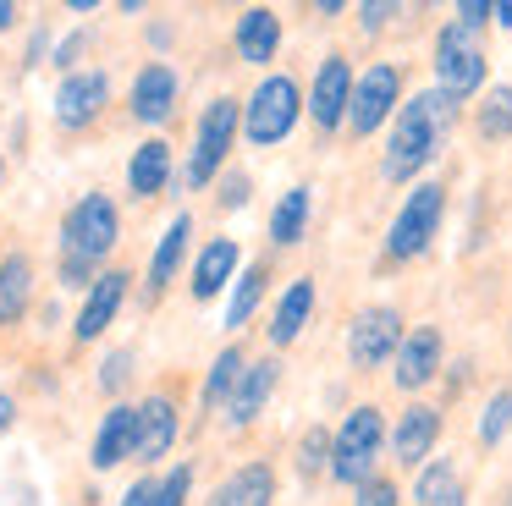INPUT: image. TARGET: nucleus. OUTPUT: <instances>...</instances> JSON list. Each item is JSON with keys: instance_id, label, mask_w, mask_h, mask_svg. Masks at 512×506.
Masks as SVG:
<instances>
[{"instance_id": "f257e3e1", "label": "nucleus", "mask_w": 512, "mask_h": 506, "mask_svg": "<svg viewBox=\"0 0 512 506\" xmlns=\"http://www.w3.org/2000/svg\"><path fill=\"white\" fill-rule=\"evenodd\" d=\"M452 121H457V99H446L441 88L413 94L408 105L391 116V138H386V154H380V176H386V182H413V176L441 154Z\"/></svg>"}, {"instance_id": "f03ea898", "label": "nucleus", "mask_w": 512, "mask_h": 506, "mask_svg": "<svg viewBox=\"0 0 512 506\" xmlns=\"http://www.w3.org/2000/svg\"><path fill=\"white\" fill-rule=\"evenodd\" d=\"M386 413L375 402H358L353 413L342 418V429L331 435V479L347 484V490H364L375 479V462L386 451Z\"/></svg>"}, {"instance_id": "7ed1b4c3", "label": "nucleus", "mask_w": 512, "mask_h": 506, "mask_svg": "<svg viewBox=\"0 0 512 506\" xmlns=\"http://www.w3.org/2000/svg\"><path fill=\"white\" fill-rule=\"evenodd\" d=\"M298 116H303L298 77L270 72L254 83V94H248V105H243V138L254 143V149H276V143L298 127Z\"/></svg>"}, {"instance_id": "20e7f679", "label": "nucleus", "mask_w": 512, "mask_h": 506, "mask_svg": "<svg viewBox=\"0 0 512 506\" xmlns=\"http://www.w3.org/2000/svg\"><path fill=\"white\" fill-rule=\"evenodd\" d=\"M441 220H446V187L441 182H419L408 187V198L397 204L391 215V231H386V259L391 264H408L441 237Z\"/></svg>"}, {"instance_id": "39448f33", "label": "nucleus", "mask_w": 512, "mask_h": 506, "mask_svg": "<svg viewBox=\"0 0 512 506\" xmlns=\"http://www.w3.org/2000/svg\"><path fill=\"white\" fill-rule=\"evenodd\" d=\"M435 88H441L446 99H457V105L485 88V44H479V33H468L463 22H446V28L435 33Z\"/></svg>"}, {"instance_id": "423d86ee", "label": "nucleus", "mask_w": 512, "mask_h": 506, "mask_svg": "<svg viewBox=\"0 0 512 506\" xmlns=\"http://www.w3.org/2000/svg\"><path fill=\"white\" fill-rule=\"evenodd\" d=\"M243 132V105L237 99H210V110L199 116V132H193V154H188V187H210L221 176L226 154H232V138Z\"/></svg>"}, {"instance_id": "0eeeda50", "label": "nucleus", "mask_w": 512, "mask_h": 506, "mask_svg": "<svg viewBox=\"0 0 512 506\" xmlns=\"http://www.w3.org/2000/svg\"><path fill=\"white\" fill-rule=\"evenodd\" d=\"M116 237H122V215H116V204L105 193L78 198L67 209V220H61V253H78L89 264H100L116 248Z\"/></svg>"}, {"instance_id": "6e6552de", "label": "nucleus", "mask_w": 512, "mask_h": 506, "mask_svg": "<svg viewBox=\"0 0 512 506\" xmlns=\"http://www.w3.org/2000/svg\"><path fill=\"white\" fill-rule=\"evenodd\" d=\"M397 99H402V66L397 61L364 66V72H358V88H353V110H347V132H353V138L380 132L402 110Z\"/></svg>"}, {"instance_id": "1a4fd4ad", "label": "nucleus", "mask_w": 512, "mask_h": 506, "mask_svg": "<svg viewBox=\"0 0 512 506\" xmlns=\"http://www.w3.org/2000/svg\"><path fill=\"white\" fill-rule=\"evenodd\" d=\"M402 336H408V330H402V314L391 303L358 308L353 325H347V363H353V369H380V363L397 358Z\"/></svg>"}, {"instance_id": "9d476101", "label": "nucleus", "mask_w": 512, "mask_h": 506, "mask_svg": "<svg viewBox=\"0 0 512 506\" xmlns=\"http://www.w3.org/2000/svg\"><path fill=\"white\" fill-rule=\"evenodd\" d=\"M353 88H358L353 61L331 50L320 61V72H314V83H309V116H314V127H320V132H342L347 127V110H353Z\"/></svg>"}, {"instance_id": "9b49d317", "label": "nucleus", "mask_w": 512, "mask_h": 506, "mask_svg": "<svg viewBox=\"0 0 512 506\" xmlns=\"http://www.w3.org/2000/svg\"><path fill=\"white\" fill-rule=\"evenodd\" d=\"M441 358H446V341L435 325H413L408 336H402L397 358H391V380H397V391H424V385L441 374Z\"/></svg>"}, {"instance_id": "f8f14e48", "label": "nucleus", "mask_w": 512, "mask_h": 506, "mask_svg": "<svg viewBox=\"0 0 512 506\" xmlns=\"http://www.w3.org/2000/svg\"><path fill=\"white\" fill-rule=\"evenodd\" d=\"M435 440H441V407L408 402L397 413V429H391V457H397V468H424Z\"/></svg>"}, {"instance_id": "ddd939ff", "label": "nucleus", "mask_w": 512, "mask_h": 506, "mask_svg": "<svg viewBox=\"0 0 512 506\" xmlns=\"http://www.w3.org/2000/svg\"><path fill=\"white\" fill-rule=\"evenodd\" d=\"M105 99H111V77L105 72H72V77H61V88H56V121L78 132L105 110Z\"/></svg>"}, {"instance_id": "4468645a", "label": "nucleus", "mask_w": 512, "mask_h": 506, "mask_svg": "<svg viewBox=\"0 0 512 506\" xmlns=\"http://www.w3.org/2000/svg\"><path fill=\"white\" fill-rule=\"evenodd\" d=\"M276 380H281V363L276 358H254V363H248L243 380H237V391H232V402H226V424H232V429L254 424V418L265 413V402L276 396Z\"/></svg>"}, {"instance_id": "2eb2a0df", "label": "nucleus", "mask_w": 512, "mask_h": 506, "mask_svg": "<svg viewBox=\"0 0 512 506\" xmlns=\"http://www.w3.org/2000/svg\"><path fill=\"white\" fill-rule=\"evenodd\" d=\"M127 281H133L127 270H105L100 281L89 286V297H83L78 319H72V336H78V341L105 336V325L116 319V308H122V297H127Z\"/></svg>"}, {"instance_id": "dca6fc26", "label": "nucleus", "mask_w": 512, "mask_h": 506, "mask_svg": "<svg viewBox=\"0 0 512 506\" xmlns=\"http://www.w3.org/2000/svg\"><path fill=\"white\" fill-rule=\"evenodd\" d=\"M177 446V402L171 396H144L138 402V462H160Z\"/></svg>"}, {"instance_id": "f3484780", "label": "nucleus", "mask_w": 512, "mask_h": 506, "mask_svg": "<svg viewBox=\"0 0 512 506\" xmlns=\"http://www.w3.org/2000/svg\"><path fill=\"white\" fill-rule=\"evenodd\" d=\"M177 72H171L166 61H149L144 72H138V83H133V116L138 121H149V127H160V121L177 110Z\"/></svg>"}, {"instance_id": "a211bd4d", "label": "nucleus", "mask_w": 512, "mask_h": 506, "mask_svg": "<svg viewBox=\"0 0 512 506\" xmlns=\"http://www.w3.org/2000/svg\"><path fill=\"white\" fill-rule=\"evenodd\" d=\"M276 50H281V17L270 6H248L237 17V55L248 66H265V61H276Z\"/></svg>"}, {"instance_id": "6ab92c4d", "label": "nucleus", "mask_w": 512, "mask_h": 506, "mask_svg": "<svg viewBox=\"0 0 512 506\" xmlns=\"http://www.w3.org/2000/svg\"><path fill=\"white\" fill-rule=\"evenodd\" d=\"M138 451V407L116 402L111 413H105L100 435H94V468H116V462H127Z\"/></svg>"}, {"instance_id": "aec40b11", "label": "nucleus", "mask_w": 512, "mask_h": 506, "mask_svg": "<svg viewBox=\"0 0 512 506\" xmlns=\"http://www.w3.org/2000/svg\"><path fill=\"white\" fill-rule=\"evenodd\" d=\"M270 501H276V468L270 462H248V468H237L215 490L210 506H270Z\"/></svg>"}, {"instance_id": "412c9836", "label": "nucleus", "mask_w": 512, "mask_h": 506, "mask_svg": "<svg viewBox=\"0 0 512 506\" xmlns=\"http://www.w3.org/2000/svg\"><path fill=\"white\" fill-rule=\"evenodd\" d=\"M309 314H314V281L303 275V281H292L287 292H281L276 314H270V341H276V347H292V341L303 336V325H309Z\"/></svg>"}, {"instance_id": "4be33fe9", "label": "nucleus", "mask_w": 512, "mask_h": 506, "mask_svg": "<svg viewBox=\"0 0 512 506\" xmlns=\"http://www.w3.org/2000/svg\"><path fill=\"white\" fill-rule=\"evenodd\" d=\"M34 297V259L28 253H6L0 259V325H17Z\"/></svg>"}, {"instance_id": "5701e85b", "label": "nucleus", "mask_w": 512, "mask_h": 506, "mask_svg": "<svg viewBox=\"0 0 512 506\" xmlns=\"http://www.w3.org/2000/svg\"><path fill=\"white\" fill-rule=\"evenodd\" d=\"M171 176V143L149 138L133 149V160H127V187H133V198H155L160 187H166Z\"/></svg>"}, {"instance_id": "b1692460", "label": "nucleus", "mask_w": 512, "mask_h": 506, "mask_svg": "<svg viewBox=\"0 0 512 506\" xmlns=\"http://www.w3.org/2000/svg\"><path fill=\"white\" fill-rule=\"evenodd\" d=\"M232 270H237V242L232 237H215L210 248L199 253V264H193V297H199V303L221 297V286L232 281Z\"/></svg>"}, {"instance_id": "393cba45", "label": "nucleus", "mask_w": 512, "mask_h": 506, "mask_svg": "<svg viewBox=\"0 0 512 506\" xmlns=\"http://www.w3.org/2000/svg\"><path fill=\"white\" fill-rule=\"evenodd\" d=\"M309 187H287V193L276 198V209H270V242L276 248H292V242H303V231H309Z\"/></svg>"}, {"instance_id": "a878e982", "label": "nucleus", "mask_w": 512, "mask_h": 506, "mask_svg": "<svg viewBox=\"0 0 512 506\" xmlns=\"http://www.w3.org/2000/svg\"><path fill=\"white\" fill-rule=\"evenodd\" d=\"M188 237H193V220H188V215H177V220L166 226V237H160L155 259H149V292H160V286L177 281L182 259H188Z\"/></svg>"}, {"instance_id": "bb28decb", "label": "nucleus", "mask_w": 512, "mask_h": 506, "mask_svg": "<svg viewBox=\"0 0 512 506\" xmlns=\"http://www.w3.org/2000/svg\"><path fill=\"white\" fill-rule=\"evenodd\" d=\"M474 132L485 143H507L512 138V83L485 88V99H479V110H474Z\"/></svg>"}, {"instance_id": "cd10ccee", "label": "nucleus", "mask_w": 512, "mask_h": 506, "mask_svg": "<svg viewBox=\"0 0 512 506\" xmlns=\"http://www.w3.org/2000/svg\"><path fill=\"white\" fill-rule=\"evenodd\" d=\"M265 281H270V264H265V259H259V264H248V270L237 275V286H232V303H226V325H232V330H243L248 319H254L259 297H265Z\"/></svg>"}, {"instance_id": "c85d7f7f", "label": "nucleus", "mask_w": 512, "mask_h": 506, "mask_svg": "<svg viewBox=\"0 0 512 506\" xmlns=\"http://www.w3.org/2000/svg\"><path fill=\"white\" fill-rule=\"evenodd\" d=\"M243 369H248L243 347H226L221 358L210 363V374H204V407H226V402H232V391H237V380H243Z\"/></svg>"}, {"instance_id": "c756f323", "label": "nucleus", "mask_w": 512, "mask_h": 506, "mask_svg": "<svg viewBox=\"0 0 512 506\" xmlns=\"http://www.w3.org/2000/svg\"><path fill=\"white\" fill-rule=\"evenodd\" d=\"M457 484H463V479H457L452 457H435V462H424L419 479H413V501H419V506H441Z\"/></svg>"}, {"instance_id": "7c9ffc66", "label": "nucleus", "mask_w": 512, "mask_h": 506, "mask_svg": "<svg viewBox=\"0 0 512 506\" xmlns=\"http://www.w3.org/2000/svg\"><path fill=\"white\" fill-rule=\"evenodd\" d=\"M479 446H501V440L512 435V385H501V391H490L485 413H479Z\"/></svg>"}, {"instance_id": "2f4dec72", "label": "nucleus", "mask_w": 512, "mask_h": 506, "mask_svg": "<svg viewBox=\"0 0 512 506\" xmlns=\"http://www.w3.org/2000/svg\"><path fill=\"white\" fill-rule=\"evenodd\" d=\"M298 473H303V479H314V473H331V435H325L320 424H314L309 435L298 440Z\"/></svg>"}, {"instance_id": "473e14b6", "label": "nucleus", "mask_w": 512, "mask_h": 506, "mask_svg": "<svg viewBox=\"0 0 512 506\" xmlns=\"http://www.w3.org/2000/svg\"><path fill=\"white\" fill-rule=\"evenodd\" d=\"M188 490H193V468L177 462V473H166V479L155 484V501L149 506H188Z\"/></svg>"}, {"instance_id": "72a5a7b5", "label": "nucleus", "mask_w": 512, "mask_h": 506, "mask_svg": "<svg viewBox=\"0 0 512 506\" xmlns=\"http://www.w3.org/2000/svg\"><path fill=\"white\" fill-rule=\"evenodd\" d=\"M94 281H100V275H94L89 259H78V253H61V286H72V292H89Z\"/></svg>"}, {"instance_id": "f704fd0d", "label": "nucleus", "mask_w": 512, "mask_h": 506, "mask_svg": "<svg viewBox=\"0 0 512 506\" xmlns=\"http://www.w3.org/2000/svg\"><path fill=\"white\" fill-rule=\"evenodd\" d=\"M490 17H496V6H490V0H463V6H452V22H463L468 33H485Z\"/></svg>"}, {"instance_id": "c9c22d12", "label": "nucleus", "mask_w": 512, "mask_h": 506, "mask_svg": "<svg viewBox=\"0 0 512 506\" xmlns=\"http://www.w3.org/2000/svg\"><path fill=\"white\" fill-rule=\"evenodd\" d=\"M402 495H397V484L391 479H369L364 490H353V506H397Z\"/></svg>"}, {"instance_id": "e433bc0d", "label": "nucleus", "mask_w": 512, "mask_h": 506, "mask_svg": "<svg viewBox=\"0 0 512 506\" xmlns=\"http://www.w3.org/2000/svg\"><path fill=\"white\" fill-rule=\"evenodd\" d=\"M391 17H397V6H391V0H369V6H358V28H364V33H380Z\"/></svg>"}, {"instance_id": "4c0bfd02", "label": "nucleus", "mask_w": 512, "mask_h": 506, "mask_svg": "<svg viewBox=\"0 0 512 506\" xmlns=\"http://www.w3.org/2000/svg\"><path fill=\"white\" fill-rule=\"evenodd\" d=\"M127 363H133V352H111V358H105V369H100V385L105 391H122V380H127Z\"/></svg>"}, {"instance_id": "58836bf2", "label": "nucleus", "mask_w": 512, "mask_h": 506, "mask_svg": "<svg viewBox=\"0 0 512 506\" xmlns=\"http://www.w3.org/2000/svg\"><path fill=\"white\" fill-rule=\"evenodd\" d=\"M221 204H226V209L248 204V176H226V182H221Z\"/></svg>"}, {"instance_id": "ea45409f", "label": "nucleus", "mask_w": 512, "mask_h": 506, "mask_svg": "<svg viewBox=\"0 0 512 506\" xmlns=\"http://www.w3.org/2000/svg\"><path fill=\"white\" fill-rule=\"evenodd\" d=\"M83 44H89V33H72V39L56 50V66H67V77H72V61L83 55Z\"/></svg>"}, {"instance_id": "a19ab883", "label": "nucleus", "mask_w": 512, "mask_h": 506, "mask_svg": "<svg viewBox=\"0 0 512 506\" xmlns=\"http://www.w3.org/2000/svg\"><path fill=\"white\" fill-rule=\"evenodd\" d=\"M149 501H155V484H149V479H138L133 490L122 495V506H149Z\"/></svg>"}, {"instance_id": "79ce46f5", "label": "nucleus", "mask_w": 512, "mask_h": 506, "mask_svg": "<svg viewBox=\"0 0 512 506\" xmlns=\"http://www.w3.org/2000/svg\"><path fill=\"white\" fill-rule=\"evenodd\" d=\"M12 418H17V402L6 391H0V435H6V429H12Z\"/></svg>"}, {"instance_id": "37998d69", "label": "nucleus", "mask_w": 512, "mask_h": 506, "mask_svg": "<svg viewBox=\"0 0 512 506\" xmlns=\"http://www.w3.org/2000/svg\"><path fill=\"white\" fill-rule=\"evenodd\" d=\"M342 11H347L342 0H320V6H314V17H342Z\"/></svg>"}, {"instance_id": "c03bdc74", "label": "nucleus", "mask_w": 512, "mask_h": 506, "mask_svg": "<svg viewBox=\"0 0 512 506\" xmlns=\"http://www.w3.org/2000/svg\"><path fill=\"white\" fill-rule=\"evenodd\" d=\"M12 22H17V6H12V0H0V33L12 28Z\"/></svg>"}, {"instance_id": "a18cd8bd", "label": "nucleus", "mask_w": 512, "mask_h": 506, "mask_svg": "<svg viewBox=\"0 0 512 506\" xmlns=\"http://www.w3.org/2000/svg\"><path fill=\"white\" fill-rule=\"evenodd\" d=\"M496 22H501V28H512V0H496Z\"/></svg>"}, {"instance_id": "49530a36", "label": "nucleus", "mask_w": 512, "mask_h": 506, "mask_svg": "<svg viewBox=\"0 0 512 506\" xmlns=\"http://www.w3.org/2000/svg\"><path fill=\"white\" fill-rule=\"evenodd\" d=\"M441 506H468V490H463V484H457V490H452V495H446V501H441Z\"/></svg>"}, {"instance_id": "de8ad7c7", "label": "nucleus", "mask_w": 512, "mask_h": 506, "mask_svg": "<svg viewBox=\"0 0 512 506\" xmlns=\"http://www.w3.org/2000/svg\"><path fill=\"white\" fill-rule=\"evenodd\" d=\"M0 176H6V160H0Z\"/></svg>"}]
</instances>
